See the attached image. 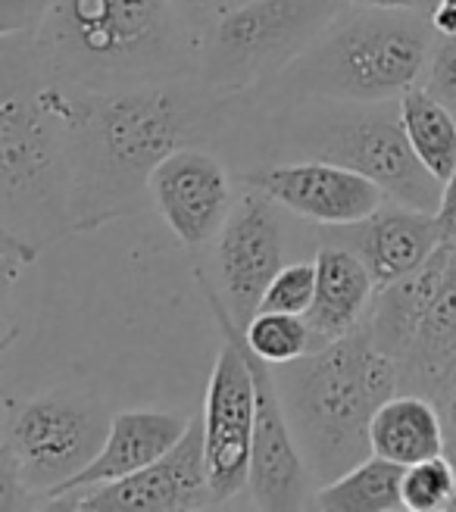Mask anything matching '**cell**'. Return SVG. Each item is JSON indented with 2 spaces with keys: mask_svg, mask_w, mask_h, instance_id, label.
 Segmentation results:
<instances>
[{
  "mask_svg": "<svg viewBox=\"0 0 456 512\" xmlns=\"http://www.w3.org/2000/svg\"><path fill=\"white\" fill-rule=\"evenodd\" d=\"M47 91L66 122L75 232L138 213L154 169L175 150L207 141L225 104L197 75L125 91Z\"/></svg>",
  "mask_w": 456,
  "mask_h": 512,
  "instance_id": "6da1fadb",
  "label": "cell"
},
{
  "mask_svg": "<svg viewBox=\"0 0 456 512\" xmlns=\"http://www.w3.org/2000/svg\"><path fill=\"white\" fill-rule=\"evenodd\" d=\"M29 41L41 79L66 91H125L197 75V41L169 0H50Z\"/></svg>",
  "mask_w": 456,
  "mask_h": 512,
  "instance_id": "7a4b0ae2",
  "label": "cell"
},
{
  "mask_svg": "<svg viewBox=\"0 0 456 512\" xmlns=\"http://www.w3.org/2000/svg\"><path fill=\"white\" fill-rule=\"evenodd\" d=\"M4 38L0 104V203L4 241L38 250L75 232L66 122L38 72L29 35Z\"/></svg>",
  "mask_w": 456,
  "mask_h": 512,
  "instance_id": "3957f363",
  "label": "cell"
},
{
  "mask_svg": "<svg viewBox=\"0 0 456 512\" xmlns=\"http://www.w3.org/2000/svg\"><path fill=\"white\" fill-rule=\"evenodd\" d=\"M297 444L316 484H328L372 456L369 422L400 391V363L369 328L278 366Z\"/></svg>",
  "mask_w": 456,
  "mask_h": 512,
  "instance_id": "277c9868",
  "label": "cell"
},
{
  "mask_svg": "<svg viewBox=\"0 0 456 512\" xmlns=\"http://www.w3.org/2000/svg\"><path fill=\"white\" fill-rule=\"evenodd\" d=\"M435 35L425 13L357 4L272 85L294 100L391 104L419 85Z\"/></svg>",
  "mask_w": 456,
  "mask_h": 512,
  "instance_id": "5b68a950",
  "label": "cell"
},
{
  "mask_svg": "<svg viewBox=\"0 0 456 512\" xmlns=\"http://www.w3.org/2000/svg\"><path fill=\"white\" fill-rule=\"evenodd\" d=\"M300 100V113L282 125L278 150L288 160H332L360 172L382 188L391 200L407 207L438 213L444 185L425 169L403 132L400 107L385 104H344V100Z\"/></svg>",
  "mask_w": 456,
  "mask_h": 512,
  "instance_id": "8992f818",
  "label": "cell"
},
{
  "mask_svg": "<svg viewBox=\"0 0 456 512\" xmlns=\"http://www.w3.org/2000/svg\"><path fill=\"white\" fill-rule=\"evenodd\" d=\"M344 10L347 0H250L200 38L197 79L219 100L272 85Z\"/></svg>",
  "mask_w": 456,
  "mask_h": 512,
  "instance_id": "52a82bcc",
  "label": "cell"
},
{
  "mask_svg": "<svg viewBox=\"0 0 456 512\" xmlns=\"http://www.w3.org/2000/svg\"><path fill=\"white\" fill-rule=\"evenodd\" d=\"M113 416L88 394L54 391L10 409L0 441V506H44L104 447Z\"/></svg>",
  "mask_w": 456,
  "mask_h": 512,
  "instance_id": "ba28073f",
  "label": "cell"
},
{
  "mask_svg": "<svg viewBox=\"0 0 456 512\" xmlns=\"http://www.w3.org/2000/svg\"><path fill=\"white\" fill-rule=\"evenodd\" d=\"M200 288L210 303L222 344L207 384L204 400V453L207 475L216 506L235 500L250 488V456H253V413H257V388L244 350V331L225 310V297L213 291L207 275H200Z\"/></svg>",
  "mask_w": 456,
  "mask_h": 512,
  "instance_id": "9c48e42d",
  "label": "cell"
},
{
  "mask_svg": "<svg viewBox=\"0 0 456 512\" xmlns=\"http://www.w3.org/2000/svg\"><path fill=\"white\" fill-rule=\"evenodd\" d=\"M50 506L82 512H175L216 506L207 475L204 419L191 416L185 438L147 469L100 484V488L72 491L66 497H57Z\"/></svg>",
  "mask_w": 456,
  "mask_h": 512,
  "instance_id": "30bf717a",
  "label": "cell"
},
{
  "mask_svg": "<svg viewBox=\"0 0 456 512\" xmlns=\"http://www.w3.org/2000/svg\"><path fill=\"white\" fill-rule=\"evenodd\" d=\"M241 182L260 188L288 213L328 228L363 222L391 200L372 178L316 157L253 169L241 175Z\"/></svg>",
  "mask_w": 456,
  "mask_h": 512,
  "instance_id": "8fae6325",
  "label": "cell"
},
{
  "mask_svg": "<svg viewBox=\"0 0 456 512\" xmlns=\"http://www.w3.org/2000/svg\"><path fill=\"white\" fill-rule=\"evenodd\" d=\"M216 253L228 313L238 328H244L260 310L269 281L285 266V232L275 213V200L247 185L222 225Z\"/></svg>",
  "mask_w": 456,
  "mask_h": 512,
  "instance_id": "7c38bea8",
  "label": "cell"
},
{
  "mask_svg": "<svg viewBox=\"0 0 456 512\" xmlns=\"http://www.w3.org/2000/svg\"><path fill=\"white\" fill-rule=\"evenodd\" d=\"M247 363L257 388V413H253V456H250V500L260 509H300L310 491V466L297 444L282 384L275 378V366L260 360L244 341Z\"/></svg>",
  "mask_w": 456,
  "mask_h": 512,
  "instance_id": "4fadbf2b",
  "label": "cell"
},
{
  "mask_svg": "<svg viewBox=\"0 0 456 512\" xmlns=\"http://www.w3.org/2000/svg\"><path fill=\"white\" fill-rule=\"evenodd\" d=\"M150 203L185 247L219 238L232 213V178L219 157L197 144L175 150L150 175Z\"/></svg>",
  "mask_w": 456,
  "mask_h": 512,
  "instance_id": "5bb4252c",
  "label": "cell"
},
{
  "mask_svg": "<svg viewBox=\"0 0 456 512\" xmlns=\"http://www.w3.org/2000/svg\"><path fill=\"white\" fill-rule=\"evenodd\" d=\"M335 241L357 250L375 275L378 288H385L425 266L447 238L438 213H425L394 200V207L375 210L363 222L341 225Z\"/></svg>",
  "mask_w": 456,
  "mask_h": 512,
  "instance_id": "9a60e30c",
  "label": "cell"
},
{
  "mask_svg": "<svg viewBox=\"0 0 456 512\" xmlns=\"http://www.w3.org/2000/svg\"><path fill=\"white\" fill-rule=\"evenodd\" d=\"M188 425L191 419L179 413H163V409H125V413H116L104 447L97 450V456L79 475H72L63 488L50 494L44 506H50L57 497H66L72 491L100 488V484L129 478L147 469L150 463H157L163 453H169L185 438Z\"/></svg>",
  "mask_w": 456,
  "mask_h": 512,
  "instance_id": "2e32d148",
  "label": "cell"
},
{
  "mask_svg": "<svg viewBox=\"0 0 456 512\" xmlns=\"http://www.w3.org/2000/svg\"><path fill=\"white\" fill-rule=\"evenodd\" d=\"M378 281L357 250L344 244H325L316 253V294L303 313L313 335V350L335 344L366 325Z\"/></svg>",
  "mask_w": 456,
  "mask_h": 512,
  "instance_id": "e0dca14e",
  "label": "cell"
},
{
  "mask_svg": "<svg viewBox=\"0 0 456 512\" xmlns=\"http://www.w3.org/2000/svg\"><path fill=\"white\" fill-rule=\"evenodd\" d=\"M453 356H456V244H450L441 285L432 303H428L419 335L410 353L400 360V381L410 391L438 400L447 391Z\"/></svg>",
  "mask_w": 456,
  "mask_h": 512,
  "instance_id": "ac0fdd59",
  "label": "cell"
},
{
  "mask_svg": "<svg viewBox=\"0 0 456 512\" xmlns=\"http://www.w3.org/2000/svg\"><path fill=\"white\" fill-rule=\"evenodd\" d=\"M369 444L375 456H385L403 469L416 466L447 450L444 416L432 397L416 391L394 394L375 409L369 422Z\"/></svg>",
  "mask_w": 456,
  "mask_h": 512,
  "instance_id": "d6986e66",
  "label": "cell"
},
{
  "mask_svg": "<svg viewBox=\"0 0 456 512\" xmlns=\"http://www.w3.org/2000/svg\"><path fill=\"white\" fill-rule=\"evenodd\" d=\"M400 122L416 157L447 185L456 172V113L425 85H416L400 97Z\"/></svg>",
  "mask_w": 456,
  "mask_h": 512,
  "instance_id": "ffe728a7",
  "label": "cell"
},
{
  "mask_svg": "<svg viewBox=\"0 0 456 512\" xmlns=\"http://www.w3.org/2000/svg\"><path fill=\"white\" fill-rule=\"evenodd\" d=\"M316 509L332 512H397L403 509V466L385 456H366L313 497Z\"/></svg>",
  "mask_w": 456,
  "mask_h": 512,
  "instance_id": "44dd1931",
  "label": "cell"
},
{
  "mask_svg": "<svg viewBox=\"0 0 456 512\" xmlns=\"http://www.w3.org/2000/svg\"><path fill=\"white\" fill-rule=\"evenodd\" d=\"M247 347L266 360L269 366H285L313 350L310 325L297 313H278V310H257L253 319L241 328Z\"/></svg>",
  "mask_w": 456,
  "mask_h": 512,
  "instance_id": "7402d4cb",
  "label": "cell"
},
{
  "mask_svg": "<svg viewBox=\"0 0 456 512\" xmlns=\"http://www.w3.org/2000/svg\"><path fill=\"white\" fill-rule=\"evenodd\" d=\"M456 497V459L432 456L403 469V509L410 512H441Z\"/></svg>",
  "mask_w": 456,
  "mask_h": 512,
  "instance_id": "603a6c76",
  "label": "cell"
},
{
  "mask_svg": "<svg viewBox=\"0 0 456 512\" xmlns=\"http://www.w3.org/2000/svg\"><path fill=\"white\" fill-rule=\"evenodd\" d=\"M313 294H316V260L313 263H288L269 281V288L260 300V310L303 316L310 310Z\"/></svg>",
  "mask_w": 456,
  "mask_h": 512,
  "instance_id": "cb8c5ba5",
  "label": "cell"
},
{
  "mask_svg": "<svg viewBox=\"0 0 456 512\" xmlns=\"http://www.w3.org/2000/svg\"><path fill=\"white\" fill-rule=\"evenodd\" d=\"M425 88L456 113V35H438L425 66Z\"/></svg>",
  "mask_w": 456,
  "mask_h": 512,
  "instance_id": "d4e9b609",
  "label": "cell"
},
{
  "mask_svg": "<svg viewBox=\"0 0 456 512\" xmlns=\"http://www.w3.org/2000/svg\"><path fill=\"white\" fill-rule=\"evenodd\" d=\"M172 10L182 16V22L188 25V32L194 35V41L200 44L216 22H222L228 13H235L238 7L250 4V0H169Z\"/></svg>",
  "mask_w": 456,
  "mask_h": 512,
  "instance_id": "484cf974",
  "label": "cell"
},
{
  "mask_svg": "<svg viewBox=\"0 0 456 512\" xmlns=\"http://www.w3.org/2000/svg\"><path fill=\"white\" fill-rule=\"evenodd\" d=\"M438 222L444 228V238L456 244V172L450 175V182L444 185L441 207H438Z\"/></svg>",
  "mask_w": 456,
  "mask_h": 512,
  "instance_id": "4316f807",
  "label": "cell"
},
{
  "mask_svg": "<svg viewBox=\"0 0 456 512\" xmlns=\"http://www.w3.org/2000/svg\"><path fill=\"white\" fill-rule=\"evenodd\" d=\"M350 4H360V7H385V10H413V13L432 16V10L441 4V0H350Z\"/></svg>",
  "mask_w": 456,
  "mask_h": 512,
  "instance_id": "83f0119b",
  "label": "cell"
},
{
  "mask_svg": "<svg viewBox=\"0 0 456 512\" xmlns=\"http://www.w3.org/2000/svg\"><path fill=\"white\" fill-rule=\"evenodd\" d=\"M441 409H444V434H447V453L456 459V384L441 394Z\"/></svg>",
  "mask_w": 456,
  "mask_h": 512,
  "instance_id": "f1b7e54d",
  "label": "cell"
},
{
  "mask_svg": "<svg viewBox=\"0 0 456 512\" xmlns=\"http://www.w3.org/2000/svg\"><path fill=\"white\" fill-rule=\"evenodd\" d=\"M456 384V356H453V366H450V378H447V388H453ZM441 400V397H438Z\"/></svg>",
  "mask_w": 456,
  "mask_h": 512,
  "instance_id": "f546056e",
  "label": "cell"
},
{
  "mask_svg": "<svg viewBox=\"0 0 456 512\" xmlns=\"http://www.w3.org/2000/svg\"><path fill=\"white\" fill-rule=\"evenodd\" d=\"M441 4H444V7H453V10H456V0H441Z\"/></svg>",
  "mask_w": 456,
  "mask_h": 512,
  "instance_id": "4dcf8cb0",
  "label": "cell"
},
{
  "mask_svg": "<svg viewBox=\"0 0 456 512\" xmlns=\"http://www.w3.org/2000/svg\"><path fill=\"white\" fill-rule=\"evenodd\" d=\"M450 509H456V497H453V506H450Z\"/></svg>",
  "mask_w": 456,
  "mask_h": 512,
  "instance_id": "1f68e13d",
  "label": "cell"
}]
</instances>
